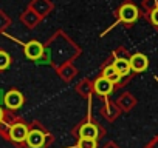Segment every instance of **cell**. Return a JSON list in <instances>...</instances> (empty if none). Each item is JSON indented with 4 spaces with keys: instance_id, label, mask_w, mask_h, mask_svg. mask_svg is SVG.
<instances>
[{
    "instance_id": "obj_14",
    "label": "cell",
    "mask_w": 158,
    "mask_h": 148,
    "mask_svg": "<svg viewBox=\"0 0 158 148\" xmlns=\"http://www.w3.org/2000/svg\"><path fill=\"white\" fill-rule=\"evenodd\" d=\"M2 102H5V99H3V91H0V103Z\"/></svg>"
},
{
    "instance_id": "obj_10",
    "label": "cell",
    "mask_w": 158,
    "mask_h": 148,
    "mask_svg": "<svg viewBox=\"0 0 158 148\" xmlns=\"http://www.w3.org/2000/svg\"><path fill=\"white\" fill-rule=\"evenodd\" d=\"M113 66H115V69L121 74V76H126V74L130 71V63L126 59H116L115 63H113Z\"/></svg>"
},
{
    "instance_id": "obj_3",
    "label": "cell",
    "mask_w": 158,
    "mask_h": 148,
    "mask_svg": "<svg viewBox=\"0 0 158 148\" xmlns=\"http://www.w3.org/2000/svg\"><path fill=\"white\" fill-rule=\"evenodd\" d=\"M119 17L126 23H132L138 19V10L133 5H124L119 11Z\"/></svg>"
},
{
    "instance_id": "obj_2",
    "label": "cell",
    "mask_w": 158,
    "mask_h": 148,
    "mask_svg": "<svg viewBox=\"0 0 158 148\" xmlns=\"http://www.w3.org/2000/svg\"><path fill=\"white\" fill-rule=\"evenodd\" d=\"M10 136L14 142H22V140H27V136H28V128L27 125L23 123H16L11 127L10 130Z\"/></svg>"
},
{
    "instance_id": "obj_11",
    "label": "cell",
    "mask_w": 158,
    "mask_h": 148,
    "mask_svg": "<svg viewBox=\"0 0 158 148\" xmlns=\"http://www.w3.org/2000/svg\"><path fill=\"white\" fill-rule=\"evenodd\" d=\"M77 148H96V140L81 137V140H79V143H77Z\"/></svg>"
},
{
    "instance_id": "obj_8",
    "label": "cell",
    "mask_w": 158,
    "mask_h": 148,
    "mask_svg": "<svg viewBox=\"0 0 158 148\" xmlns=\"http://www.w3.org/2000/svg\"><path fill=\"white\" fill-rule=\"evenodd\" d=\"M79 136L85 137V139H96V136H98V128H96V125H93V123L82 125L81 130H79Z\"/></svg>"
},
{
    "instance_id": "obj_15",
    "label": "cell",
    "mask_w": 158,
    "mask_h": 148,
    "mask_svg": "<svg viewBox=\"0 0 158 148\" xmlns=\"http://www.w3.org/2000/svg\"><path fill=\"white\" fill-rule=\"evenodd\" d=\"M2 117H3V111H2V108H0V120H2Z\"/></svg>"
},
{
    "instance_id": "obj_1",
    "label": "cell",
    "mask_w": 158,
    "mask_h": 148,
    "mask_svg": "<svg viewBox=\"0 0 158 148\" xmlns=\"http://www.w3.org/2000/svg\"><path fill=\"white\" fill-rule=\"evenodd\" d=\"M23 103V97L19 91H10L5 94V105L11 110H17L20 108Z\"/></svg>"
},
{
    "instance_id": "obj_9",
    "label": "cell",
    "mask_w": 158,
    "mask_h": 148,
    "mask_svg": "<svg viewBox=\"0 0 158 148\" xmlns=\"http://www.w3.org/2000/svg\"><path fill=\"white\" fill-rule=\"evenodd\" d=\"M102 77H106V79H109L110 82H113V84H116V82H119L121 80V74L115 69V66H107L106 69H104V72H102Z\"/></svg>"
},
{
    "instance_id": "obj_4",
    "label": "cell",
    "mask_w": 158,
    "mask_h": 148,
    "mask_svg": "<svg viewBox=\"0 0 158 148\" xmlns=\"http://www.w3.org/2000/svg\"><path fill=\"white\" fill-rule=\"evenodd\" d=\"M27 142H28V145L31 148H40L44 145V142H45V134L42 131H39V130H33V131L28 133Z\"/></svg>"
},
{
    "instance_id": "obj_12",
    "label": "cell",
    "mask_w": 158,
    "mask_h": 148,
    "mask_svg": "<svg viewBox=\"0 0 158 148\" xmlns=\"http://www.w3.org/2000/svg\"><path fill=\"white\" fill-rule=\"evenodd\" d=\"M10 66V56L5 51H0V69H5Z\"/></svg>"
},
{
    "instance_id": "obj_5",
    "label": "cell",
    "mask_w": 158,
    "mask_h": 148,
    "mask_svg": "<svg viewBox=\"0 0 158 148\" xmlns=\"http://www.w3.org/2000/svg\"><path fill=\"white\" fill-rule=\"evenodd\" d=\"M130 63V69L136 71V72H141L147 68V57L143 56V54H133L129 60Z\"/></svg>"
},
{
    "instance_id": "obj_7",
    "label": "cell",
    "mask_w": 158,
    "mask_h": 148,
    "mask_svg": "<svg viewBox=\"0 0 158 148\" xmlns=\"http://www.w3.org/2000/svg\"><path fill=\"white\" fill-rule=\"evenodd\" d=\"M95 90H96L98 94L107 96V94H110L112 90H113V82H110V80L106 79V77H101V79L96 80V84H95Z\"/></svg>"
},
{
    "instance_id": "obj_13",
    "label": "cell",
    "mask_w": 158,
    "mask_h": 148,
    "mask_svg": "<svg viewBox=\"0 0 158 148\" xmlns=\"http://www.w3.org/2000/svg\"><path fill=\"white\" fill-rule=\"evenodd\" d=\"M150 19H152L153 25H156V26H158V8H155V10L152 11V14H150Z\"/></svg>"
},
{
    "instance_id": "obj_6",
    "label": "cell",
    "mask_w": 158,
    "mask_h": 148,
    "mask_svg": "<svg viewBox=\"0 0 158 148\" xmlns=\"http://www.w3.org/2000/svg\"><path fill=\"white\" fill-rule=\"evenodd\" d=\"M25 54H27L28 59L36 60V59H39V57L44 54V48H42V45H40L39 42H30V43L25 46Z\"/></svg>"
}]
</instances>
